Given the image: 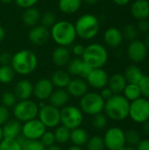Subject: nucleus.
I'll use <instances>...</instances> for the list:
<instances>
[{
	"label": "nucleus",
	"instance_id": "obj_1",
	"mask_svg": "<svg viewBox=\"0 0 149 150\" xmlns=\"http://www.w3.org/2000/svg\"><path fill=\"white\" fill-rule=\"evenodd\" d=\"M75 25L67 20H59L51 27L50 37L61 47L71 46L76 39Z\"/></svg>",
	"mask_w": 149,
	"mask_h": 150
},
{
	"label": "nucleus",
	"instance_id": "obj_2",
	"mask_svg": "<svg viewBox=\"0 0 149 150\" xmlns=\"http://www.w3.org/2000/svg\"><path fill=\"white\" fill-rule=\"evenodd\" d=\"M11 66L15 73L22 76L32 74L38 66L37 55L31 50L22 49L12 55Z\"/></svg>",
	"mask_w": 149,
	"mask_h": 150
},
{
	"label": "nucleus",
	"instance_id": "obj_3",
	"mask_svg": "<svg viewBox=\"0 0 149 150\" xmlns=\"http://www.w3.org/2000/svg\"><path fill=\"white\" fill-rule=\"evenodd\" d=\"M129 107L130 102L122 94H116L105 101L104 112L107 118L120 121L128 117Z\"/></svg>",
	"mask_w": 149,
	"mask_h": 150
},
{
	"label": "nucleus",
	"instance_id": "obj_4",
	"mask_svg": "<svg viewBox=\"0 0 149 150\" xmlns=\"http://www.w3.org/2000/svg\"><path fill=\"white\" fill-rule=\"evenodd\" d=\"M75 28L78 37L83 40H91L98 34L100 22L95 15L87 13L77 18Z\"/></svg>",
	"mask_w": 149,
	"mask_h": 150
},
{
	"label": "nucleus",
	"instance_id": "obj_5",
	"mask_svg": "<svg viewBox=\"0 0 149 150\" xmlns=\"http://www.w3.org/2000/svg\"><path fill=\"white\" fill-rule=\"evenodd\" d=\"M81 58L92 69H99L106 64L108 61V52L103 45L92 43L85 47Z\"/></svg>",
	"mask_w": 149,
	"mask_h": 150
},
{
	"label": "nucleus",
	"instance_id": "obj_6",
	"mask_svg": "<svg viewBox=\"0 0 149 150\" xmlns=\"http://www.w3.org/2000/svg\"><path fill=\"white\" fill-rule=\"evenodd\" d=\"M105 101L99 93L87 92L80 99V109L83 113L94 116L104 112Z\"/></svg>",
	"mask_w": 149,
	"mask_h": 150
},
{
	"label": "nucleus",
	"instance_id": "obj_7",
	"mask_svg": "<svg viewBox=\"0 0 149 150\" xmlns=\"http://www.w3.org/2000/svg\"><path fill=\"white\" fill-rule=\"evenodd\" d=\"M39 113V105L30 99L21 100L13 106V114L19 122H26L36 119Z\"/></svg>",
	"mask_w": 149,
	"mask_h": 150
},
{
	"label": "nucleus",
	"instance_id": "obj_8",
	"mask_svg": "<svg viewBox=\"0 0 149 150\" xmlns=\"http://www.w3.org/2000/svg\"><path fill=\"white\" fill-rule=\"evenodd\" d=\"M83 121V113L75 105H66L61 110V124L69 130L80 127Z\"/></svg>",
	"mask_w": 149,
	"mask_h": 150
},
{
	"label": "nucleus",
	"instance_id": "obj_9",
	"mask_svg": "<svg viewBox=\"0 0 149 150\" xmlns=\"http://www.w3.org/2000/svg\"><path fill=\"white\" fill-rule=\"evenodd\" d=\"M38 120L46 128H55L61 124V110L51 105H39Z\"/></svg>",
	"mask_w": 149,
	"mask_h": 150
},
{
	"label": "nucleus",
	"instance_id": "obj_10",
	"mask_svg": "<svg viewBox=\"0 0 149 150\" xmlns=\"http://www.w3.org/2000/svg\"><path fill=\"white\" fill-rule=\"evenodd\" d=\"M135 123L142 124L149 120V100L140 98L134 101L130 102L129 115Z\"/></svg>",
	"mask_w": 149,
	"mask_h": 150
},
{
	"label": "nucleus",
	"instance_id": "obj_11",
	"mask_svg": "<svg viewBox=\"0 0 149 150\" xmlns=\"http://www.w3.org/2000/svg\"><path fill=\"white\" fill-rule=\"evenodd\" d=\"M105 146L108 150H119L126 146L125 132L119 127L109 128L103 137Z\"/></svg>",
	"mask_w": 149,
	"mask_h": 150
},
{
	"label": "nucleus",
	"instance_id": "obj_12",
	"mask_svg": "<svg viewBox=\"0 0 149 150\" xmlns=\"http://www.w3.org/2000/svg\"><path fill=\"white\" fill-rule=\"evenodd\" d=\"M46 131L45 126L36 118L22 125L21 135L27 140H40Z\"/></svg>",
	"mask_w": 149,
	"mask_h": 150
},
{
	"label": "nucleus",
	"instance_id": "obj_13",
	"mask_svg": "<svg viewBox=\"0 0 149 150\" xmlns=\"http://www.w3.org/2000/svg\"><path fill=\"white\" fill-rule=\"evenodd\" d=\"M148 47H146L144 41L140 40H134L133 41H130L126 54L128 58L135 62V63H140L142 62L147 55H148Z\"/></svg>",
	"mask_w": 149,
	"mask_h": 150
},
{
	"label": "nucleus",
	"instance_id": "obj_14",
	"mask_svg": "<svg viewBox=\"0 0 149 150\" xmlns=\"http://www.w3.org/2000/svg\"><path fill=\"white\" fill-rule=\"evenodd\" d=\"M93 69L83 61L80 57H76L71 59L67 65V71L70 76L86 79Z\"/></svg>",
	"mask_w": 149,
	"mask_h": 150
},
{
	"label": "nucleus",
	"instance_id": "obj_15",
	"mask_svg": "<svg viewBox=\"0 0 149 150\" xmlns=\"http://www.w3.org/2000/svg\"><path fill=\"white\" fill-rule=\"evenodd\" d=\"M85 80L88 85L91 86L92 88L97 90H102L103 88L107 86L109 76L103 68L93 69Z\"/></svg>",
	"mask_w": 149,
	"mask_h": 150
},
{
	"label": "nucleus",
	"instance_id": "obj_16",
	"mask_svg": "<svg viewBox=\"0 0 149 150\" xmlns=\"http://www.w3.org/2000/svg\"><path fill=\"white\" fill-rule=\"evenodd\" d=\"M54 86L48 78H40L33 85V96L40 101L49 98L54 91Z\"/></svg>",
	"mask_w": 149,
	"mask_h": 150
},
{
	"label": "nucleus",
	"instance_id": "obj_17",
	"mask_svg": "<svg viewBox=\"0 0 149 150\" xmlns=\"http://www.w3.org/2000/svg\"><path fill=\"white\" fill-rule=\"evenodd\" d=\"M50 38V31L48 28L41 25H37L31 28V30L28 33V39L31 41V43L41 46L46 44Z\"/></svg>",
	"mask_w": 149,
	"mask_h": 150
},
{
	"label": "nucleus",
	"instance_id": "obj_18",
	"mask_svg": "<svg viewBox=\"0 0 149 150\" xmlns=\"http://www.w3.org/2000/svg\"><path fill=\"white\" fill-rule=\"evenodd\" d=\"M88 90H89V85L86 80L80 77H75L71 79L66 88V91H68L69 96L73 98H80L88 92Z\"/></svg>",
	"mask_w": 149,
	"mask_h": 150
},
{
	"label": "nucleus",
	"instance_id": "obj_19",
	"mask_svg": "<svg viewBox=\"0 0 149 150\" xmlns=\"http://www.w3.org/2000/svg\"><path fill=\"white\" fill-rule=\"evenodd\" d=\"M104 40L107 46L112 48H117L121 46L124 40L121 31L114 26L108 28L104 33Z\"/></svg>",
	"mask_w": 149,
	"mask_h": 150
},
{
	"label": "nucleus",
	"instance_id": "obj_20",
	"mask_svg": "<svg viewBox=\"0 0 149 150\" xmlns=\"http://www.w3.org/2000/svg\"><path fill=\"white\" fill-rule=\"evenodd\" d=\"M13 93L19 101L29 99L33 94V84L26 79L20 80L16 83Z\"/></svg>",
	"mask_w": 149,
	"mask_h": 150
},
{
	"label": "nucleus",
	"instance_id": "obj_21",
	"mask_svg": "<svg viewBox=\"0 0 149 150\" xmlns=\"http://www.w3.org/2000/svg\"><path fill=\"white\" fill-rule=\"evenodd\" d=\"M1 127H2V134L4 138L17 139L21 134L22 124L16 119L9 120Z\"/></svg>",
	"mask_w": 149,
	"mask_h": 150
},
{
	"label": "nucleus",
	"instance_id": "obj_22",
	"mask_svg": "<svg viewBox=\"0 0 149 150\" xmlns=\"http://www.w3.org/2000/svg\"><path fill=\"white\" fill-rule=\"evenodd\" d=\"M52 60L57 67H65L71 60V53L68 47L58 46L53 51Z\"/></svg>",
	"mask_w": 149,
	"mask_h": 150
},
{
	"label": "nucleus",
	"instance_id": "obj_23",
	"mask_svg": "<svg viewBox=\"0 0 149 150\" xmlns=\"http://www.w3.org/2000/svg\"><path fill=\"white\" fill-rule=\"evenodd\" d=\"M131 13L138 20L148 19L149 17V1L135 0L131 5Z\"/></svg>",
	"mask_w": 149,
	"mask_h": 150
},
{
	"label": "nucleus",
	"instance_id": "obj_24",
	"mask_svg": "<svg viewBox=\"0 0 149 150\" xmlns=\"http://www.w3.org/2000/svg\"><path fill=\"white\" fill-rule=\"evenodd\" d=\"M69 95L66 89H57L54 90L53 93L49 97V105L60 109L67 105L69 100Z\"/></svg>",
	"mask_w": 149,
	"mask_h": 150
},
{
	"label": "nucleus",
	"instance_id": "obj_25",
	"mask_svg": "<svg viewBox=\"0 0 149 150\" xmlns=\"http://www.w3.org/2000/svg\"><path fill=\"white\" fill-rule=\"evenodd\" d=\"M126 84H127V82L124 75L121 73H116L112 75L111 77H109L107 87L112 91L114 95H116V94L123 93Z\"/></svg>",
	"mask_w": 149,
	"mask_h": 150
},
{
	"label": "nucleus",
	"instance_id": "obj_26",
	"mask_svg": "<svg viewBox=\"0 0 149 150\" xmlns=\"http://www.w3.org/2000/svg\"><path fill=\"white\" fill-rule=\"evenodd\" d=\"M51 82L57 89H66L71 80V76L66 70L59 69L53 73L51 76Z\"/></svg>",
	"mask_w": 149,
	"mask_h": 150
},
{
	"label": "nucleus",
	"instance_id": "obj_27",
	"mask_svg": "<svg viewBox=\"0 0 149 150\" xmlns=\"http://www.w3.org/2000/svg\"><path fill=\"white\" fill-rule=\"evenodd\" d=\"M123 75L127 83H134V84H139V83L141 81V79L145 76L142 70L141 69V68L135 64L129 65L126 69L125 73Z\"/></svg>",
	"mask_w": 149,
	"mask_h": 150
},
{
	"label": "nucleus",
	"instance_id": "obj_28",
	"mask_svg": "<svg viewBox=\"0 0 149 150\" xmlns=\"http://www.w3.org/2000/svg\"><path fill=\"white\" fill-rule=\"evenodd\" d=\"M40 11L35 7H31L28 9H25L23 15L22 19L25 25L29 27H33L37 25H39L40 20Z\"/></svg>",
	"mask_w": 149,
	"mask_h": 150
},
{
	"label": "nucleus",
	"instance_id": "obj_29",
	"mask_svg": "<svg viewBox=\"0 0 149 150\" xmlns=\"http://www.w3.org/2000/svg\"><path fill=\"white\" fill-rule=\"evenodd\" d=\"M82 0H59L58 6L61 12L67 15L74 14L82 6Z\"/></svg>",
	"mask_w": 149,
	"mask_h": 150
},
{
	"label": "nucleus",
	"instance_id": "obj_30",
	"mask_svg": "<svg viewBox=\"0 0 149 150\" xmlns=\"http://www.w3.org/2000/svg\"><path fill=\"white\" fill-rule=\"evenodd\" d=\"M89 134L87 131H85L82 127H77L76 129H73L70 131V138L69 141L73 143L75 146L83 147L86 145L88 140H89Z\"/></svg>",
	"mask_w": 149,
	"mask_h": 150
},
{
	"label": "nucleus",
	"instance_id": "obj_31",
	"mask_svg": "<svg viewBox=\"0 0 149 150\" xmlns=\"http://www.w3.org/2000/svg\"><path fill=\"white\" fill-rule=\"evenodd\" d=\"M17 141L21 145L22 150H46L40 140H27L20 134Z\"/></svg>",
	"mask_w": 149,
	"mask_h": 150
},
{
	"label": "nucleus",
	"instance_id": "obj_32",
	"mask_svg": "<svg viewBox=\"0 0 149 150\" xmlns=\"http://www.w3.org/2000/svg\"><path fill=\"white\" fill-rule=\"evenodd\" d=\"M123 96L129 102L134 101L141 98V89L139 85L134 84V83H127L123 91Z\"/></svg>",
	"mask_w": 149,
	"mask_h": 150
},
{
	"label": "nucleus",
	"instance_id": "obj_33",
	"mask_svg": "<svg viewBox=\"0 0 149 150\" xmlns=\"http://www.w3.org/2000/svg\"><path fill=\"white\" fill-rule=\"evenodd\" d=\"M15 71L11 65L0 66V83L8 84L15 78Z\"/></svg>",
	"mask_w": 149,
	"mask_h": 150
},
{
	"label": "nucleus",
	"instance_id": "obj_34",
	"mask_svg": "<svg viewBox=\"0 0 149 150\" xmlns=\"http://www.w3.org/2000/svg\"><path fill=\"white\" fill-rule=\"evenodd\" d=\"M70 131L71 130L63 126H58L57 127H55V130L54 132L55 142L59 144L67 143L70 138Z\"/></svg>",
	"mask_w": 149,
	"mask_h": 150
},
{
	"label": "nucleus",
	"instance_id": "obj_35",
	"mask_svg": "<svg viewBox=\"0 0 149 150\" xmlns=\"http://www.w3.org/2000/svg\"><path fill=\"white\" fill-rule=\"evenodd\" d=\"M124 39H126L129 41H133L134 40H137L139 31L137 29V26L133 24H127L126 25L122 31H121Z\"/></svg>",
	"mask_w": 149,
	"mask_h": 150
},
{
	"label": "nucleus",
	"instance_id": "obj_36",
	"mask_svg": "<svg viewBox=\"0 0 149 150\" xmlns=\"http://www.w3.org/2000/svg\"><path fill=\"white\" fill-rule=\"evenodd\" d=\"M87 150H104L105 146L103 140V137L95 135L90 138H89L87 143H86Z\"/></svg>",
	"mask_w": 149,
	"mask_h": 150
},
{
	"label": "nucleus",
	"instance_id": "obj_37",
	"mask_svg": "<svg viewBox=\"0 0 149 150\" xmlns=\"http://www.w3.org/2000/svg\"><path fill=\"white\" fill-rule=\"evenodd\" d=\"M40 23L41 25H43V26H45V27H47L48 29L51 28L56 23V16H55L54 12H53L51 11H45L40 16Z\"/></svg>",
	"mask_w": 149,
	"mask_h": 150
},
{
	"label": "nucleus",
	"instance_id": "obj_38",
	"mask_svg": "<svg viewBox=\"0 0 149 150\" xmlns=\"http://www.w3.org/2000/svg\"><path fill=\"white\" fill-rule=\"evenodd\" d=\"M0 150H22V148L17 139L3 138L0 142Z\"/></svg>",
	"mask_w": 149,
	"mask_h": 150
},
{
	"label": "nucleus",
	"instance_id": "obj_39",
	"mask_svg": "<svg viewBox=\"0 0 149 150\" xmlns=\"http://www.w3.org/2000/svg\"><path fill=\"white\" fill-rule=\"evenodd\" d=\"M125 136H126V143H127L129 146L135 147L141 141L140 134L138 133V131L134 129H129L128 131L125 132Z\"/></svg>",
	"mask_w": 149,
	"mask_h": 150
},
{
	"label": "nucleus",
	"instance_id": "obj_40",
	"mask_svg": "<svg viewBox=\"0 0 149 150\" xmlns=\"http://www.w3.org/2000/svg\"><path fill=\"white\" fill-rule=\"evenodd\" d=\"M17 98L15 96V94L12 91H5L3 93L2 97H1V102H2V105L7 107L8 109L11 107H13L16 103H17Z\"/></svg>",
	"mask_w": 149,
	"mask_h": 150
},
{
	"label": "nucleus",
	"instance_id": "obj_41",
	"mask_svg": "<svg viewBox=\"0 0 149 150\" xmlns=\"http://www.w3.org/2000/svg\"><path fill=\"white\" fill-rule=\"evenodd\" d=\"M107 122H108V118L105 113L101 112L93 116L91 124L96 129H104L107 126Z\"/></svg>",
	"mask_w": 149,
	"mask_h": 150
},
{
	"label": "nucleus",
	"instance_id": "obj_42",
	"mask_svg": "<svg viewBox=\"0 0 149 150\" xmlns=\"http://www.w3.org/2000/svg\"><path fill=\"white\" fill-rule=\"evenodd\" d=\"M40 142L44 145L45 148H47L49 146H52L54 144H55V138H54V132H50V131H46L43 135L40 137Z\"/></svg>",
	"mask_w": 149,
	"mask_h": 150
},
{
	"label": "nucleus",
	"instance_id": "obj_43",
	"mask_svg": "<svg viewBox=\"0 0 149 150\" xmlns=\"http://www.w3.org/2000/svg\"><path fill=\"white\" fill-rule=\"evenodd\" d=\"M138 85L141 89V96L149 100V76H144Z\"/></svg>",
	"mask_w": 149,
	"mask_h": 150
},
{
	"label": "nucleus",
	"instance_id": "obj_44",
	"mask_svg": "<svg viewBox=\"0 0 149 150\" xmlns=\"http://www.w3.org/2000/svg\"><path fill=\"white\" fill-rule=\"evenodd\" d=\"M10 119L9 109L2 105H0V127L5 124Z\"/></svg>",
	"mask_w": 149,
	"mask_h": 150
},
{
	"label": "nucleus",
	"instance_id": "obj_45",
	"mask_svg": "<svg viewBox=\"0 0 149 150\" xmlns=\"http://www.w3.org/2000/svg\"><path fill=\"white\" fill-rule=\"evenodd\" d=\"M17 5L22 9H28L31 7H34V5L38 3L39 0H14Z\"/></svg>",
	"mask_w": 149,
	"mask_h": 150
},
{
	"label": "nucleus",
	"instance_id": "obj_46",
	"mask_svg": "<svg viewBox=\"0 0 149 150\" xmlns=\"http://www.w3.org/2000/svg\"><path fill=\"white\" fill-rule=\"evenodd\" d=\"M12 60V55L8 52H3L0 54V65L5 66V65H11Z\"/></svg>",
	"mask_w": 149,
	"mask_h": 150
},
{
	"label": "nucleus",
	"instance_id": "obj_47",
	"mask_svg": "<svg viewBox=\"0 0 149 150\" xmlns=\"http://www.w3.org/2000/svg\"><path fill=\"white\" fill-rule=\"evenodd\" d=\"M137 29L139 32L143 33H147L149 32V21L148 19H141L139 20L138 24H137Z\"/></svg>",
	"mask_w": 149,
	"mask_h": 150
},
{
	"label": "nucleus",
	"instance_id": "obj_48",
	"mask_svg": "<svg viewBox=\"0 0 149 150\" xmlns=\"http://www.w3.org/2000/svg\"><path fill=\"white\" fill-rule=\"evenodd\" d=\"M85 47L82 44H76L72 47V53L76 57H82L83 52H84Z\"/></svg>",
	"mask_w": 149,
	"mask_h": 150
},
{
	"label": "nucleus",
	"instance_id": "obj_49",
	"mask_svg": "<svg viewBox=\"0 0 149 150\" xmlns=\"http://www.w3.org/2000/svg\"><path fill=\"white\" fill-rule=\"evenodd\" d=\"M113 95H114V94L112 93V91L107 86L105 87V88H103V89L101 90L100 96L102 97V98H103L105 101H106V100H108L109 98H111Z\"/></svg>",
	"mask_w": 149,
	"mask_h": 150
},
{
	"label": "nucleus",
	"instance_id": "obj_50",
	"mask_svg": "<svg viewBox=\"0 0 149 150\" xmlns=\"http://www.w3.org/2000/svg\"><path fill=\"white\" fill-rule=\"evenodd\" d=\"M137 150H149V139L141 140L137 145Z\"/></svg>",
	"mask_w": 149,
	"mask_h": 150
},
{
	"label": "nucleus",
	"instance_id": "obj_51",
	"mask_svg": "<svg viewBox=\"0 0 149 150\" xmlns=\"http://www.w3.org/2000/svg\"><path fill=\"white\" fill-rule=\"evenodd\" d=\"M142 131L147 136L149 137V120L142 123Z\"/></svg>",
	"mask_w": 149,
	"mask_h": 150
},
{
	"label": "nucleus",
	"instance_id": "obj_52",
	"mask_svg": "<svg viewBox=\"0 0 149 150\" xmlns=\"http://www.w3.org/2000/svg\"><path fill=\"white\" fill-rule=\"evenodd\" d=\"M112 2L117 4V5H119V6H124V5H126L129 4L130 0H112Z\"/></svg>",
	"mask_w": 149,
	"mask_h": 150
},
{
	"label": "nucleus",
	"instance_id": "obj_53",
	"mask_svg": "<svg viewBox=\"0 0 149 150\" xmlns=\"http://www.w3.org/2000/svg\"><path fill=\"white\" fill-rule=\"evenodd\" d=\"M5 37V31L4 29V27L2 25H0V43L4 40Z\"/></svg>",
	"mask_w": 149,
	"mask_h": 150
},
{
	"label": "nucleus",
	"instance_id": "obj_54",
	"mask_svg": "<svg viewBox=\"0 0 149 150\" xmlns=\"http://www.w3.org/2000/svg\"><path fill=\"white\" fill-rule=\"evenodd\" d=\"M46 150H63L59 145H56V144H54L52 146H49L47 148H46Z\"/></svg>",
	"mask_w": 149,
	"mask_h": 150
},
{
	"label": "nucleus",
	"instance_id": "obj_55",
	"mask_svg": "<svg viewBox=\"0 0 149 150\" xmlns=\"http://www.w3.org/2000/svg\"><path fill=\"white\" fill-rule=\"evenodd\" d=\"M119 150H137L136 149V148L135 147H133V146H124L123 148H121V149H119Z\"/></svg>",
	"mask_w": 149,
	"mask_h": 150
},
{
	"label": "nucleus",
	"instance_id": "obj_56",
	"mask_svg": "<svg viewBox=\"0 0 149 150\" xmlns=\"http://www.w3.org/2000/svg\"><path fill=\"white\" fill-rule=\"evenodd\" d=\"M97 1H98V0H82V2H84V3H86L87 4H91V5L97 4Z\"/></svg>",
	"mask_w": 149,
	"mask_h": 150
},
{
	"label": "nucleus",
	"instance_id": "obj_57",
	"mask_svg": "<svg viewBox=\"0 0 149 150\" xmlns=\"http://www.w3.org/2000/svg\"><path fill=\"white\" fill-rule=\"evenodd\" d=\"M67 150H84V149H83V147H79V146H75V145H73V146L69 147V148H68Z\"/></svg>",
	"mask_w": 149,
	"mask_h": 150
},
{
	"label": "nucleus",
	"instance_id": "obj_58",
	"mask_svg": "<svg viewBox=\"0 0 149 150\" xmlns=\"http://www.w3.org/2000/svg\"><path fill=\"white\" fill-rule=\"evenodd\" d=\"M144 43H145L146 47H148V50H149V32L148 33V34H147V36H146V38H145Z\"/></svg>",
	"mask_w": 149,
	"mask_h": 150
},
{
	"label": "nucleus",
	"instance_id": "obj_59",
	"mask_svg": "<svg viewBox=\"0 0 149 150\" xmlns=\"http://www.w3.org/2000/svg\"><path fill=\"white\" fill-rule=\"evenodd\" d=\"M2 3H4V4H10V3H11L13 0H0Z\"/></svg>",
	"mask_w": 149,
	"mask_h": 150
},
{
	"label": "nucleus",
	"instance_id": "obj_60",
	"mask_svg": "<svg viewBox=\"0 0 149 150\" xmlns=\"http://www.w3.org/2000/svg\"><path fill=\"white\" fill-rule=\"evenodd\" d=\"M3 134H2V127H0V142H1V141L3 140Z\"/></svg>",
	"mask_w": 149,
	"mask_h": 150
}]
</instances>
